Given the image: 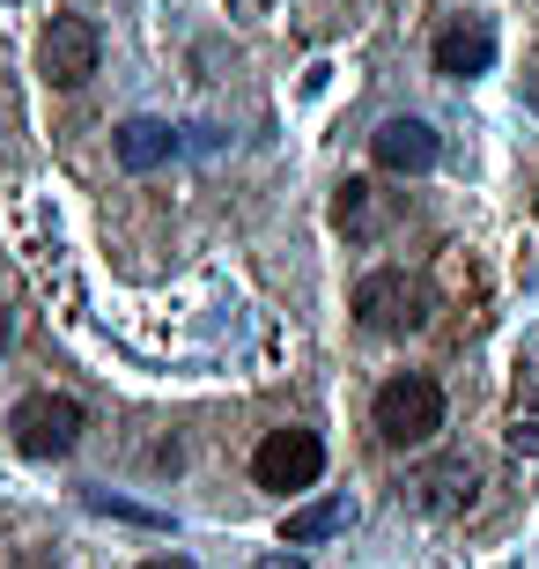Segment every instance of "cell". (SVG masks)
I'll return each mask as SVG.
<instances>
[{
  "instance_id": "6da1fadb",
  "label": "cell",
  "mask_w": 539,
  "mask_h": 569,
  "mask_svg": "<svg viewBox=\"0 0 539 569\" xmlns=\"http://www.w3.org/2000/svg\"><path fill=\"white\" fill-rule=\"evenodd\" d=\"M370 422H377L385 443H429L436 429H443V392H436V378H421V370H399V378L377 385Z\"/></svg>"
},
{
  "instance_id": "7a4b0ae2",
  "label": "cell",
  "mask_w": 539,
  "mask_h": 569,
  "mask_svg": "<svg viewBox=\"0 0 539 569\" xmlns=\"http://www.w3.org/2000/svg\"><path fill=\"white\" fill-rule=\"evenodd\" d=\"M421 318H429V289L415 274H399V267H377V274L355 281V326L377 340H399L415 333Z\"/></svg>"
},
{
  "instance_id": "3957f363",
  "label": "cell",
  "mask_w": 539,
  "mask_h": 569,
  "mask_svg": "<svg viewBox=\"0 0 539 569\" xmlns=\"http://www.w3.org/2000/svg\"><path fill=\"white\" fill-rule=\"evenodd\" d=\"M89 415L82 400H67V392H30V400H16V415H8V437H16L22 459H67L74 443H82Z\"/></svg>"
},
{
  "instance_id": "277c9868",
  "label": "cell",
  "mask_w": 539,
  "mask_h": 569,
  "mask_svg": "<svg viewBox=\"0 0 539 569\" xmlns=\"http://www.w3.org/2000/svg\"><path fill=\"white\" fill-rule=\"evenodd\" d=\"M326 473V443L318 429H273L259 451H251V481L273 488V496H296V488H311Z\"/></svg>"
},
{
  "instance_id": "5b68a950",
  "label": "cell",
  "mask_w": 539,
  "mask_h": 569,
  "mask_svg": "<svg viewBox=\"0 0 539 569\" xmlns=\"http://www.w3.org/2000/svg\"><path fill=\"white\" fill-rule=\"evenodd\" d=\"M97 30H89L82 16H52V30H44V44H38V67H44V82L52 89H82L89 74H97Z\"/></svg>"
},
{
  "instance_id": "8992f818",
  "label": "cell",
  "mask_w": 539,
  "mask_h": 569,
  "mask_svg": "<svg viewBox=\"0 0 539 569\" xmlns=\"http://www.w3.org/2000/svg\"><path fill=\"white\" fill-rule=\"evenodd\" d=\"M370 156H377V170H399V178H421V170L436 163V133L421 127V119H385V127L370 133Z\"/></svg>"
},
{
  "instance_id": "52a82bcc",
  "label": "cell",
  "mask_w": 539,
  "mask_h": 569,
  "mask_svg": "<svg viewBox=\"0 0 539 569\" xmlns=\"http://www.w3.org/2000/svg\"><path fill=\"white\" fill-rule=\"evenodd\" d=\"M488 67H496V30L480 16L436 30V74H458V82H466V74H488Z\"/></svg>"
},
{
  "instance_id": "ba28073f",
  "label": "cell",
  "mask_w": 539,
  "mask_h": 569,
  "mask_svg": "<svg viewBox=\"0 0 539 569\" xmlns=\"http://www.w3.org/2000/svg\"><path fill=\"white\" fill-rule=\"evenodd\" d=\"M407 496H415L429 518H451V510L473 503V466L466 459H436V466H421L415 481H407Z\"/></svg>"
},
{
  "instance_id": "9c48e42d",
  "label": "cell",
  "mask_w": 539,
  "mask_h": 569,
  "mask_svg": "<svg viewBox=\"0 0 539 569\" xmlns=\"http://www.w3.org/2000/svg\"><path fill=\"white\" fill-rule=\"evenodd\" d=\"M170 148H178V133H170L163 119H126V127H119V163H126V170L163 163Z\"/></svg>"
},
{
  "instance_id": "30bf717a",
  "label": "cell",
  "mask_w": 539,
  "mask_h": 569,
  "mask_svg": "<svg viewBox=\"0 0 539 569\" xmlns=\"http://www.w3.org/2000/svg\"><path fill=\"white\" fill-rule=\"evenodd\" d=\"M332 222H340L348 237H377V230H385V208H377V186H370V178H348V186H340Z\"/></svg>"
},
{
  "instance_id": "8fae6325",
  "label": "cell",
  "mask_w": 539,
  "mask_h": 569,
  "mask_svg": "<svg viewBox=\"0 0 539 569\" xmlns=\"http://www.w3.org/2000/svg\"><path fill=\"white\" fill-rule=\"evenodd\" d=\"M348 526V503H340V496H326V503H303L289 518V526H281V540H289V548H318V540H332V532Z\"/></svg>"
},
{
  "instance_id": "7c38bea8",
  "label": "cell",
  "mask_w": 539,
  "mask_h": 569,
  "mask_svg": "<svg viewBox=\"0 0 539 569\" xmlns=\"http://www.w3.org/2000/svg\"><path fill=\"white\" fill-rule=\"evenodd\" d=\"M141 569H192L186 555H156V562H141Z\"/></svg>"
},
{
  "instance_id": "4fadbf2b",
  "label": "cell",
  "mask_w": 539,
  "mask_h": 569,
  "mask_svg": "<svg viewBox=\"0 0 539 569\" xmlns=\"http://www.w3.org/2000/svg\"><path fill=\"white\" fill-rule=\"evenodd\" d=\"M229 8H237V16H267V0H229Z\"/></svg>"
},
{
  "instance_id": "5bb4252c",
  "label": "cell",
  "mask_w": 539,
  "mask_h": 569,
  "mask_svg": "<svg viewBox=\"0 0 539 569\" xmlns=\"http://www.w3.org/2000/svg\"><path fill=\"white\" fill-rule=\"evenodd\" d=\"M0 348H8V311H0Z\"/></svg>"
},
{
  "instance_id": "9a60e30c",
  "label": "cell",
  "mask_w": 539,
  "mask_h": 569,
  "mask_svg": "<svg viewBox=\"0 0 539 569\" xmlns=\"http://www.w3.org/2000/svg\"><path fill=\"white\" fill-rule=\"evenodd\" d=\"M22 569H52V562H22Z\"/></svg>"
}]
</instances>
